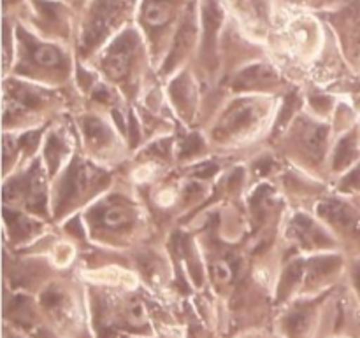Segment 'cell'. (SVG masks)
<instances>
[{"label": "cell", "instance_id": "cell-1", "mask_svg": "<svg viewBox=\"0 0 360 338\" xmlns=\"http://www.w3.org/2000/svg\"><path fill=\"white\" fill-rule=\"evenodd\" d=\"M130 51H132V42L129 39H120L116 42V46L111 49V53H109L104 63L109 76L115 77V79H120V77L125 76L127 69H129Z\"/></svg>", "mask_w": 360, "mask_h": 338}, {"label": "cell", "instance_id": "cell-2", "mask_svg": "<svg viewBox=\"0 0 360 338\" xmlns=\"http://www.w3.org/2000/svg\"><path fill=\"white\" fill-rule=\"evenodd\" d=\"M143 18L151 27H162L171 18V7L165 0H148L143 9Z\"/></svg>", "mask_w": 360, "mask_h": 338}, {"label": "cell", "instance_id": "cell-3", "mask_svg": "<svg viewBox=\"0 0 360 338\" xmlns=\"http://www.w3.org/2000/svg\"><path fill=\"white\" fill-rule=\"evenodd\" d=\"M34 60L42 67H55L60 65V62H62V55H60L58 49L53 48V46L42 44L39 46V48H35Z\"/></svg>", "mask_w": 360, "mask_h": 338}, {"label": "cell", "instance_id": "cell-4", "mask_svg": "<svg viewBox=\"0 0 360 338\" xmlns=\"http://www.w3.org/2000/svg\"><path fill=\"white\" fill-rule=\"evenodd\" d=\"M102 221H104V224L108 228H120L130 221V210L120 205L111 207V209H108L104 212Z\"/></svg>", "mask_w": 360, "mask_h": 338}, {"label": "cell", "instance_id": "cell-5", "mask_svg": "<svg viewBox=\"0 0 360 338\" xmlns=\"http://www.w3.org/2000/svg\"><path fill=\"white\" fill-rule=\"evenodd\" d=\"M213 276L217 283L227 284L232 279V269L227 262H217L213 265Z\"/></svg>", "mask_w": 360, "mask_h": 338}]
</instances>
